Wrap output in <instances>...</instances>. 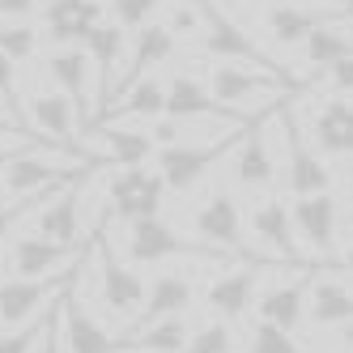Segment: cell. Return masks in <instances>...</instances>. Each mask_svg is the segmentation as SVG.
I'll return each instance as SVG.
<instances>
[{"instance_id":"obj_44","label":"cell","mask_w":353,"mask_h":353,"mask_svg":"<svg viewBox=\"0 0 353 353\" xmlns=\"http://www.w3.org/2000/svg\"><path fill=\"white\" fill-rule=\"evenodd\" d=\"M5 132H13V137H26V141H43V137H30V128H26V123H21L5 103H0V137H5Z\"/></svg>"},{"instance_id":"obj_9","label":"cell","mask_w":353,"mask_h":353,"mask_svg":"<svg viewBox=\"0 0 353 353\" xmlns=\"http://www.w3.org/2000/svg\"><path fill=\"white\" fill-rule=\"evenodd\" d=\"M276 170H281V162H276V154H272L268 115H260V119L247 123L239 145L230 149V174H234V183L243 192H268L276 183Z\"/></svg>"},{"instance_id":"obj_27","label":"cell","mask_w":353,"mask_h":353,"mask_svg":"<svg viewBox=\"0 0 353 353\" xmlns=\"http://www.w3.org/2000/svg\"><path fill=\"white\" fill-rule=\"evenodd\" d=\"M60 332L68 353H115L111 332L85 311L81 298H60Z\"/></svg>"},{"instance_id":"obj_11","label":"cell","mask_w":353,"mask_h":353,"mask_svg":"<svg viewBox=\"0 0 353 353\" xmlns=\"http://www.w3.org/2000/svg\"><path fill=\"white\" fill-rule=\"evenodd\" d=\"M34 234L60 247H85V209H81V188L68 179L43 196L34 209Z\"/></svg>"},{"instance_id":"obj_45","label":"cell","mask_w":353,"mask_h":353,"mask_svg":"<svg viewBox=\"0 0 353 353\" xmlns=\"http://www.w3.org/2000/svg\"><path fill=\"white\" fill-rule=\"evenodd\" d=\"M336 341H341V349H345V353H353V323H345V327H341V336H336Z\"/></svg>"},{"instance_id":"obj_39","label":"cell","mask_w":353,"mask_h":353,"mask_svg":"<svg viewBox=\"0 0 353 353\" xmlns=\"http://www.w3.org/2000/svg\"><path fill=\"white\" fill-rule=\"evenodd\" d=\"M47 192H52V188H47ZM47 192H39V196H26V200H9V205H0V247L9 243V234H13V221H17V217H26L34 205H43V196H47Z\"/></svg>"},{"instance_id":"obj_38","label":"cell","mask_w":353,"mask_h":353,"mask_svg":"<svg viewBox=\"0 0 353 353\" xmlns=\"http://www.w3.org/2000/svg\"><path fill=\"white\" fill-rule=\"evenodd\" d=\"M47 315H52V307H47L39 319L13 327V332H0V353H34V349H39V336H43V327H47Z\"/></svg>"},{"instance_id":"obj_8","label":"cell","mask_w":353,"mask_h":353,"mask_svg":"<svg viewBox=\"0 0 353 353\" xmlns=\"http://www.w3.org/2000/svg\"><path fill=\"white\" fill-rule=\"evenodd\" d=\"M94 260H98V302L123 319H137L145 307V281L137 276V264L115 260L111 239H94Z\"/></svg>"},{"instance_id":"obj_32","label":"cell","mask_w":353,"mask_h":353,"mask_svg":"<svg viewBox=\"0 0 353 353\" xmlns=\"http://www.w3.org/2000/svg\"><path fill=\"white\" fill-rule=\"evenodd\" d=\"M174 47H179V39H174L162 21H149V26L137 30V47H132V60H128V77H123V85L145 77V72H154L158 64H166L174 56Z\"/></svg>"},{"instance_id":"obj_4","label":"cell","mask_w":353,"mask_h":353,"mask_svg":"<svg viewBox=\"0 0 353 353\" xmlns=\"http://www.w3.org/2000/svg\"><path fill=\"white\" fill-rule=\"evenodd\" d=\"M272 128L281 137V179L290 196H311V192L332 188V170H327L323 154L311 145L307 128L298 123L294 111H272Z\"/></svg>"},{"instance_id":"obj_34","label":"cell","mask_w":353,"mask_h":353,"mask_svg":"<svg viewBox=\"0 0 353 353\" xmlns=\"http://www.w3.org/2000/svg\"><path fill=\"white\" fill-rule=\"evenodd\" d=\"M247 349L251 353H311L294 341V332H285V327H276V323H264V319H256L247 327Z\"/></svg>"},{"instance_id":"obj_30","label":"cell","mask_w":353,"mask_h":353,"mask_svg":"<svg viewBox=\"0 0 353 353\" xmlns=\"http://www.w3.org/2000/svg\"><path fill=\"white\" fill-rule=\"evenodd\" d=\"M123 39H128V34H123V26H115L111 17L85 39V56H90V64L98 72V103H107V107L115 98V64L123 56Z\"/></svg>"},{"instance_id":"obj_28","label":"cell","mask_w":353,"mask_h":353,"mask_svg":"<svg viewBox=\"0 0 353 353\" xmlns=\"http://www.w3.org/2000/svg\"><path fill=\"white\" fill-rule=\"evenodd\" d=\"M90 56L85 47H60V52L47 56V77L56 81V90H64L72 103H77L81 119H90Z\"/></svg>"},{"instance_id":"obj_5","label":"cell","mask_w":353,"mask_h":353,"mask_svg":"<svg viewBox=\"0 0 353 353\" xmlns=\"http://www.w3.org/2000/svg\"><path fill=\"white\" fill-rule=\"evenodd\" d=\"M247 123H239V128H230L225 137L217 141H179V145H162L154 154V170L166 179V192H192L205 174L230 154V149L239 145Z\"/></svg>"},{"instance_id":"obj_47","label":"cell","mask_w":353,"mask_h":353,"mask_svg":"<svg viewBox=\"0 0 353 353\" xmlns=\"http://www.w3.org/2000/svg\"><path fill=\"white\" fill-rule=\"evenodd\" d=\"M341 272H353V243L345 247V256H341Z\"/></svg>"},{"instance_id":"obj_42","label":"cell","mask_w":353,"mask_h":353,"mask_svg":"<svg viewBox=\"0 0 353 353\" xmlns=\"http://www.w3.org/2000/svg\"><path fill=\"white\" fill-rule=\"evenodd\" d=\"M323 81H327V90H332V98H349L353 94V56L336 60L332 68H323Z\"/></svg>"},{"instance_id":"obj_22","label":"cell","mask_w":353,"mask_h":353,"mask_svg":"<svg viewBox=\"0 0 353 353\" xmlns=\"http://www.w3.org/2000/svg\"><path fill=\"white\" fill-rule=\"evenodd\" d=\"M166 115H174V119H234L230 111H221L213 90L200 77H192V72H170V81H166ZM239 123H247V119H239Z\"/></svg>"},{"instance_id":"obj_25","label":"cell","mask_w":353,"mask_h":353,"mask_svg":"<svg viewBox=\"0 0 353 353\" xmlns=\"http://www.w3.org/2000/svg\"><path fill=\"white\" fill-rule=\"evenodd\" d=\"M307 319L315 327H345V323H353V290L336 276V268L315 272L311 298H307Z\"/></svg>"},{"instance_id":"obj_49","label":"cell","mask_w":353,"mask_h":353,"mask_svg":"<svg viewBox=\"0 0 353 353\" xmlns=\"http://www.w3.org/2000/svg\"><path fill=\"white\" fill-rule=\"evenodd\" d=\"M5 158H9V154H0V162H5Z\"/></svg>"},{"instance_id":"obj_2","label":"cell","mask_w":353,"mask_h":353,"mask_svg":"<svg viewBox=\"0 0 353 353\" xmlns=\"http://www.w3.org/2000/svg\"><path fill=\"white\" fill-rule=\"evenodd\" d=\"M90 158L81 149H13V154L0 162V183L13 200L39 196L47 188H60L68 179H77V170H85Z\"/></svg>"},{"instance_id":"obj_36","label":"cell","mask_w":353,"mask_h":353,"mask_svg":"<svg viewBox=\"0 0 353 353\" xmlns=\"http://www.w3.org/2000/svg\"><path fill=\"white\" fill-rule=\"evenodd\" d=\"M162 9V0H111L107 5V17L123 30H141L154 21V13Z\"/></svg>"},{"instance_id":"obj_23","label":"cell","mask_w":353,"mask_h":353,"mask_svg":"<svg viewBox=\"0 0 353 353\" xmlns=\"http://www.w3.org/2000/svg\"><path fill=\"white\" fill-rule=\"evenodd\" d=\"M90 149L98 158H103L107 166H149L158 154V145L149 132L141 128H119V123H107V128H98Z\"/></svg>"},{"instance_id":"obj_29","label":"cell","mask_w":353,"mask_h":353,"mask_svg":"<svg viewBox=\"0 0 353 353\" xmlns=\"http://www.w3.org/2000/svg\"><path fill=\"white\" fill-rule=\"evenodd\" d=\"M353 56V13L349 17H336V21H323L319 30L307 34V43H302V64L323 72L332 68L336 60H349Z\"/></svg>"},{"instance_id":"obj_26","label":"cell","mask_w":353,"mask_h":353,"mask_svg":"<svg viewBox=\"0 0 353 353\" xmlns=\"http://www.w3.org/2000/svg\"><path fill=\"white\" fill-rule=\"evenodd\" d=\"M192 319L188 315H166L158 323H145L123 332V341H115V353H183V345L192 341Z\"/></svg>"},{"instance_id":"obj_18","label":"cell","mask_w":353,"mask_h":353,"mask_svg":"<svg viewBox=\"0 0 353 353\" xmlns=\"http://www.w3.org/2000/svg\"><path fill=\"white\" fill-rule=\"evenodd\" d=\"M311 281L315 268H298L294 281H276L256 298V315L264 323H276L285 332H298V323L307 319V298H311Z\"/></svg>"},{"instance_id":"obj_31","label":"cell","mask_w":353,"mask_h":353,"mask_svg":"<svg viewBox=\"0 0 353 353\" xmlns=\"http://www.w3.org/2000/svg\"><path fill=\"white\" fill-rule=\"evenodd\" d=\"M107 115L111 119H145V123L166 115V81H158L154 72L128 81V85L119 90V98L107 107Z\"/></svg>"},{"instance_id":"obj_20","label":"cell","mask_w":353,"mask_h":353,"mask_svg":"<svg viewBox=\"0 0 353 353\" xmlns=\"http://www.w3.org/2000/svg\"><path fill=\"white\" fill-rule=\"evenodd\" d=\"M307 137L327 158H353V103L349 98H323V107H315L311 115Z\"/></svg>"},{"instance_id":"obj_48","label":"cell","mask_w":353,"mask_h":353,"mask_svg":"<svg viewBox=\"0 0 353 353\" xmlns=\"http://www.w3.org/2000/svg\"><path fill=\"white\" fill-rule=\"evenodd\" d=\"M290 5H315L319 9V5H327V0H290Z\"/></svg>"},{"instance_id":"obj_6","label":"cell","mask_w":353,"mask_h":353,"mask_svg":"<svg viewBox=\"0 0 353 353\" xmlns=\"http://www.w3.org/2000/svg\"><path fill=\"white\" fill-rule=\"evenodd\" d=\"M196 47H200V52H205L209 60H217V64H247V68H264V72H276V77L294 81L290 72L276 64V60H272L264 47L239 26L230 13H221V9H209L205 30L196 34Z\"/></svg>"},{"instance_id":"obj_1","label":"cell","mask_w":353,"mask_h":353,"mask_svg":"<svg viewBox=\"0 0 353 353\" xmlns=\"http://www.w3.org/2000/svg\"><path fill=\"white\" fill-rule=\"evenodd\" d=\"M209 90L221 103V111H230L234 119H260L268 107L290 103L298 81H285V77H276V72L247 68V64H213L209 68Z\"/></svg>"},{"instance_id":"obj_17","label":"cell","mask_w":353,"mask_h":353,"mask_svg":"<svg viewBox=\"0 0 353 353\" xmlns=\"http://www.w3.org/2000/svg\"><path fill=\"white\" fill-rule=\"evenodd\" d=\"M353 9L349 5H341V9H327V5H290V0H281V5H272L268 13H264V30H268V39L276 43V47H302L307 43V34L311 30H319L323 21H336V17H349Z\"/></svg>"},{"instance_id":"obj_7","label":"cell","mask_w":353,"mask_h":353,"mask_svg":"<svg viewBox=\"0 0 353 353\" xmlns=\"http://www.w3.org/2000/svg\"><path fill=\"white\" fill-rule=\"evenodd\" d=\"M162 200H166V179L149 166H119V174L107 179V217L119 225L158 217Z\"/></svg>"},{"instance_id":"obj_46","label":"cell","mask_w":353,"mask_h":353,"mask_svg":"<svg viewBox=\"0 0 353 353\" xmlns=\"http://www.w3.org/2000/svg\"><path fill=\"white\" fill-rule=\"evenodd\" d=\"M341 225H345V234H349V239H353V205H349V209H345V213H341Z\"/></svg>"},{"instance_id":"obj_15","label":"cell","mask_w":353,"mask_h":353,"mask_svg":"<svg viewBox=\"0 0 353 353\" xmlns=\"http://www.w3.org/2000/svg\"><path fill=\"white\" fill-rule=\"evenodd\" d=\"M77 260H85V247H60L39 234H21V239H13L9 272L21 276V281H47V276H68L60 268L77 264Z\"/></svg>"},{"instance_id":"obj_3","label":"cell","mask_w":353,"mask_h":353,"mask_svg":"<svg viewBox=\"0 0 353 353\" xmlns=\"http://www.w3.org/2000/svg\"><path fill=\"white\" fill-rule=\"evenodd\" d=\"M123 256L128 264H166V260H200V264H221L225 251L200 243V239H188L179 234L170 221L162 217H145V221H132L123 225Z\"/></svg>"},{"instance_id":"obj_10","label":"cell","mask_w":353,"mask_h":353,"mask_svg":"<svg viewBox=\"0 0 353 353\" xmlns=\"http://www.w3.org/2000/svg\"><path fill=\"white\" fill-rule=\"evenodd\" d=\"M192 234H196L200 243L225 251V256H247V260H256V251H251L247 239H243V209H239L234 192H213L205 205L192 213Z\"/></svg>"},{"instance_id":"obj_21","label":"cell","mask_w":353,"mask_h":353,"mask_svg":"<svg viewBox=\"0 0 353 353\" xmlns=\"http://www.w3.org/2000/svg\"><path fill=\"white\" fill-rule=\"evenodd\" d=\"M251 234H256L272 256H281L285 264H298V230H294V213H290V205L285 200H276V196H268V200H260L256 209H251Z\"/></svg>"},{"instance_id":"obj_12","label":"cell","mask_w":353,"mask_h":353,"mask_svg":"<svg viewBox=\"0 0 353 353\" xmlns=\"http://www.w3.org/2000/svg\"><path fill=\"white\" fill-rule=\"evenodd\" d=\"M294 230L307 243L319 260H332L336 251V234H341V205L332 192H311V196H294Z\"/></svg>"},{"instance_id":"obj_19","label":"cell","mask_w":353,"mask_h":353,"mask_svg":"<svg viewBox=\"0 0 353 353\" xmlns=\"http://www.w3.org/2000/svg\"><path fill=\"white\" fill-rule=\"evenodd\" d=\"M196 281L188 272H158L154 276V285L145 290V307H141V315L132 319V327H145V323H158V319H166V315H188L192 307H196ZM128 327V332H132Z\"/></svg>"},{"instance_id":"obj_13","label":"cell","mask_w":353,"mask_h":353,"mask_svg":"<svg viewBox=\"0 0 353 353\" xmlns=\"http://www.w3.org/2000/svg\"><path fill=\"white\" fill-rule=\"evenodd\" d=\"M268 268L260 260H247L243 268H230V272H221L217 281L205 290V302H209V311L225 323H243L251 311H256V298H260V276Z\"/></svg>"},{"instance_id":"obj_16","label":"cell","mask_w":353,"mask_h":353,"mask_svg":"<svg viewBox=\"0 0 353 353\" xmlns=\"http://www.w3.org/2000/svg\"><path fill=\"white\" fill-rule=\"evenodd\" d=\"M64 281L68 276H47V281H21V276H13V281H5L0 285V327L13 332V327L39 319L60 298Z\"/></svg>"},{"instance_id":"obj_33","label":"cell","mask_w":353,"mask_h":353,"mask_svg":"<svg viewBox=\"0 0 353 353\" xmlns=\"http://www.w3.org/2000/svg\"><path fill=\"white\" fill-rule=\"evenodd\" d=\"M234 349H239V336H234V323H225V319L200 323L192 341L183 345V353H234Z\"/></svg>"},{"instance_id":"obj_14","label":"cell","mask_w":353,"mask_h":353,"mask_svg":"<svg viewBox=\"0 0 353 353\" xmlns=\"http://www.w3.org/2000/svg\"><path fill=\"white\" fill-rule=\"evenodd\" d=\"M107 21L103 0H43L47 39L60 47H85V39Z\"/></svg>"},{"instance_id":"obj_37","label":"cell","mask_w":353,"mask_h":353,"mask_svg":"<svg viewBox=\"0 0 353 353\" xmlns=\"http://www.w3.org/2000/svg\"><path fill=\"white\" fill-rule=\"evenodd\" d=\"M205 17H209V5H200V0H174L162 26L174 39H179V34H200V30H205Z\"/></svg>"},{"instance_id":"obj_43","label":"cell","mask_w":353,"mask_h":353,"mask_svg":"<svg viewBox=\"0 0 353 353\" xmlns=\"http://www.w3.org/2000/svg\"><path fill=\"white\" fill-rule=\"evenodd\" d=\"M43 9V0H0V21H26Z\"/></svg>"},{"instance_id":"obj_41","label":"cell","mask_w":353,"mask_h":353,"mask_svg":"<svg viewBox=\"0 0 353 353\" xmlns=\"http://www.w3.org/2000/svg\"><path fill=\"white\" fill-rule=\"evenodd\" d=\"M34 353H68L64 332H60V298L52 302V315H47V327H43V336H39V349H34Z\"/></svg>"},{"instance_id":"obj_40","label":"cell","mask_w":353,"mask_h":353,"mask_svg":"<svg viewBox=\"0 0 353 353\" xmlns=\"http://www.w3.org/2000/svg\"><path fill=\"white\" fill-rule=\"evenodd\" d=\"M13 64H17V60H9L5 52H0V103H5V107H9V111L21 119V123H26V111L17 107V94H13V85H17V72H13ZM26 128H30V123H26Z\"/></svg>"},{"instance_id":"obj_35","label":"cell","mask_w":353,"mask_h":353,"mask_svg":"<svg viewBox=\"0 0 353 353\" xmlns=\"http://www.w3.org/2000/svg\"><path fill=\"white\" fill-rule=\"evenodd\" d=\"M0 52L9 60H30L39 52V30L30 21H0Z\"/></svg>"},{"instance_id":"obj_50","label":"cell","mask_w":353,"mask_h":353,"mask_svg":"<svg viewBox=\"0 0 353 353\" xmlns=\"http://www.w3.org/2000/svg\"><path fill=\"white\" fill-rule=\"evenodd\" d=\"M349 5H353V0H349Z\"/></svg>"},{"instance_id":"obj_24","label":"cell","mask_w":353,"mask_h":353,"mask_svg":"<svg viewBox=\"0 0 353 353\" xmlns=\"http://www.w3.org/2000/svg\"><path fill=\"white\" fill-rule=\"evenodd\" d=\"M26 123H30V132H43V141L68 145L72 128H77V103H72L64 90L34 94L30 103H26Z\"/></svg>"}]
</instances>
